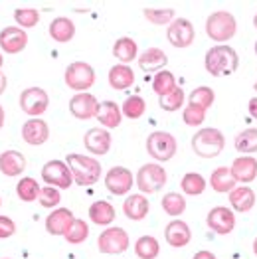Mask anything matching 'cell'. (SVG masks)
Returning <instances> with one entry per match:
<instances>
[{
	"mask_svg": "<svg viewBox=\"0 0 257 259\" xmlns=\"http://www.w3.org/2000/svg\"><path fill=\"white\" fill-rule=\"evenodd\" d=\"M204 67L214 77L232 75V73H236V69L239 67L237 52L232 46H228V44H218V46L208 50L206 60H204Z\"/></svg>",
	"mask_w": 257,
	"mask_h": 259,
	"instance_id": "cell-1",
	"label": "cell"
},
{
	"mask_svg": "<svg viewBox=\"0 0 257 259\" xmlns=\"http://www.w3.org/2000/svg\"><path fill=\"white\" fill-rule=\"evenodd\" d=\"M65 164L71 170L73 182L79 184V186H91L101 178V164L93 156L71 152V154H67Z\"/></svg>",
	"mask_w": 257,
	"mask_h": 259,
	"instance_id": "cell-2",
	"label": "cell"
},
{
	"mask_svg": "<svg viewBox=\"0 0 257 259\" xmlns=\"http://www.w3.org/2000/svg\"><path fill=\"white\" fill-rule=\"evenodd\" d=\"M224 147H226L224 133L214 127L200 129L192 137V149L200 158H216L224 152Z\"/></svg>",
	"mask_w": 257,
	"mask_h": 259,
	"instance_id": "cell-3",
	"label": "cell"
},
{
	"mask_svg": "<svg viewBox=\"0 0 257 259\" xmlns=\"http://www.w3.org/2000/svg\"><path fill=\"white\" fill-rule=\"evenodd\" d=\"M236 32L237 22L232 12L218 10V12H212L206 20V34L214 42H230L236 36Z\"/></svg>",
	"mask_w": 257,
	"mask_h": 259,
	"instance_id": "cell-4",
	"label": "cell"
},
{
	"mask_svg": "<svg viewBox=\"0 0 257 259\" xmlns=\"http://www.w3.org/2000/svg\"><path fill=\"white\" fill-rule=\"evenodd\" d=\"M166 170L156 164V162H149V164H143L137 172V186L143 194H156L164 184H166Z\"/></svg>",
	"mask_w": 257,
	"mask_h": 259,
	"instance_id": "cell-5",
	"label": "cell"
},
{
	"mask_svg": "<svg viewBox=\"0 0 257 259\" xmlns=\"http://www.w3.org/2000/svg\"><path fill=\"white\" fill-rule=\"evenodd\" d=\"M176 151H178V143H176V139L172 137L170 133L154 131L152 135H149V139H147V152L154 160L166 162V160L174 158Z\"/></svg>",
	"mask_w": 257,
	"mask_h": 259,
	"instance_id": "cell-6",
	"label": "cell"
},
{
	"mask_svg": "<svg viewBox=\"0 0 257 259\" xmlns=\"http://www.w3.org/2000/svg\"><path fill=\"white\" fill-rule=\"evenodd\" d=\"M65 83L77 93H87L95 83V71L87 62H73L65 67Z\"/></svg>",
	"mask_w": 257,
	"mask_h": 259,
	"instance_id": "cell-7",
	"label": "cell"
},
{
	"mask_svg": "<svg viewBox=\"0 0 257 259\" xmlns=\"http://www.w3.org/2000/svg\"><path fill=\"white\" fill-rule=\"evenodd\" d=\"M128 234L123 228H107L105 232H101V236L97 238V249L101 253H107V255H117V253H123L127 251L128 247Z\"/></svg>",
	"mask_w": 257,
	"mask_h": 259,
	"instance_id": "cell-8",
	"label": "cell"
},
{
	"mask_svg": "<svg viewBox=\"0 0 257 259\" xmlns=\"http://www.w3.org/2000/svg\"><path fill=\"white\" fill-rule=\"evenodd\" d=\"M48 105H50V97L42 87H28L20 93V109L32 119L44 115L48 111Z\"/></svg>",
	"mask_w": 257,
	"mask_h": 259,
	"instance_id": "cell-9",
	"label": "cell"
},
{
	"mask_svg": "<svg viewBox=\"0 0 257 259\" xmlns=\"http://www.w3.org/2000/svg\"><path fill=\"white\" fill-rule=\"evenodd\" d=\"M42 180L48 186H54L58 190L60 188H69L73 184L71 170L64 160H48L42 168Z\"/></svg>",
	"mask_w": 257,
	"mask_h": 259,
	"instance_id": "cell-10",
	"label": "cell"
},
{
	"mask_svg": "<svg viewBox=\"0 0 257 259\" xmlns=\"http://www.w3.org/2000/svg\"><path fill=\"white\" fill-rule=\"evenodd\" d=\"M206 224L208 228L220 234V236H228L234 232L236 228V214L232 208H226V206H216L208 212V218H206Z\"/></svg>",
	"mask_w": 257,
	"mask_h": 259,
	"instance_id": "cell-11",
	"label": "cell"
},
{
	"mask_svg": "<svg viewBox=\"0 0 257 259\" xmlns=\"http://www.w3.org/2000/svg\"><path fill=\"white\" fill-rule=\"evenodd\" d=\"M105 186L111 194L115 196H125L131 192V188L135 186V176L131 174L128 168L125 166H113L107 174H105Z\"/></svg>",
	"mask_w": 257,
	"mask_h": 259,
	"instance_id": "cell-12",
	"label": "cell"
},
{
	"mask_svg": "<svg viewBox=\"0 0 257 259\" xmlns=\"http://www.w3.org/2000/svg\"><path fill=\"white\" fill-rule=\"evenodd\" d=\"M166 38L174 48L192 46L194 38H196V30H194L192 22L186 20V18H174V22L166 28Z\"/></svg>",
	"mask_w": 257,
	"mask_h": 259,
	"instance_id": "cell-13",
	"label": "cell"
},
{
	"mask_svg": "<svg viewBox=\"0 0 257 259\" xmlns=\"http://www.w3.org/2000/svg\"><path fill=\"white\" fill-rule=\"evenodd\" d=\"M97 111H99V101L89 91L87 93H75L69 101V113L75 119L87 121L91 117H97Z\"/></svg>",
	"mask_w": 257,
	"mask_h": 259,
	"instance_id": "cell-14",
	"label": "cell"
},
{
	"mask_svg": "<svg viewBox=\"0 0 257 259\" xmlns=\"http://www.w3.org/2000/svg\"><path fill=\"white\" fill-rule=\"evenodd\" d=\"M28 44V34L18 26H8L0 32V48L4 54H20Z\"/></svg>",
	"mask_w": 257,
	"mask_h": 259,
	"instance_id": "cell-15",
	"label": "cell"
},
{
	"mask_svg": "<svg viewBox=\"0 0 257 259\" xmlns=\"http://www.w3.org/2000/svg\"><path fill=\"white\" fill-rule=\"evenodd\" d=\"M75 222L73 212L67 208H56L50 216L46 218V232L50 236H65L71 224Z\"/></svg>",
	"mask_w": 257,
	"mask_h": 259,
	"instance_id": "cell-16",
	"label": "cell"
},
{
	"mask_svg": "<svg viewBox=\"0 0 257 259\" xmlns=\"http://www.w3.org/2000/svg\"><path fill=\"white\" fill-rule=\"evenodd\" d=\"M22 139L32 145V147H40L44 145L48 139H50V127L48 123L42 119H28L24 125H22Z\"/></svg>",
	"mask_w": 257,
	"mask_h": 259,
	"instance_id": "cell-17",
	"label": "cell"
},
{
	"mask_svg": "<svg viewBox=\"0 0 257 259\" xmlns=\"http://www.w3.org/2000/svg\"><path fill=\"white\" fill-rule=\"evenodd\" d=\"M83 145L91 154H97V156L107 154L111 151V135L107 129L93 127L83 135Z\"/></svg>",
	"mask_w": 257,
	"mask_h": 259,
	"instance_id": "cell-18",
	"label": "cell"
},
{
	"mask_svg": "<svg viewBox=\"0 0 257 259\" xmlns=\"http://www.w3.org/2000/svg\"><path fill=\"white\" fill-rule=\"evenodd\" d=\"M232 174L236 178V182L241 184H249L257 178V158L255 156H237L236 160L232 162Z\"/></svg>",
	"mask_w": 257,
	"mask_h": 259,
	"instance_id": "cell-19",
	"label": "cell"
},
{
	"mask_svg": "<svg viewBox=\"0 0 257 259\" xmlns=\"http://www.w3.org/2000/svg\"><path fill=\"white\" fill-rule=\"evenodd\" d=\"M164 239L170 247H186L192 239V232L186 222L182 220H172L170 224L164 228Z\"/></svg>",
	"mask_w": 257,
	"mask_h": 259,
	"instance_id": "cell-20",
	"label": "cell"
},
{
	"mask_svg": "<svg viewBox=\"0 0 257 259\" xmlns=\"http://www.w3.org/2000/svg\"><path fill=\"white\" fill-rule=\"evenodd\" d=\"M166 64H168V58L160 48H149L139 56V67L147 73H154V71L158 73L166 67Z\"/></svg>",
	"mask_w": 257,
	"mask_h": 259,
	"instance_id": "cell-21",
	"label": "cell"
},
{
	"mask_svg": "<svg viewBox=\"0 0 257 259\" xmlns=\"http://www.w3.org/2000/svg\"><path fill=\"white\" fill-rule=\"evenodd\" d=\"M26 170V156L18 151H6L0 154V172L4 176H20Z\"/></svg>",
	"mask_w": 257,
	"mask_h": 259,
	"instance_id": "cell-22",
	"label": "cell"
},
{
	"mask_svg": "<svg viewBox=\"0 0 257 259\" xmlns=\"http://www.w3.org/2000/svg\"><path fill=\"white\" fill-rule=\"evenodd\" d=\"M255 192L249 186H236L230 192V206H232V210H236L239 214L249 212L255 206Z\"/></svg>",
	"mask_w": 257,
	"mask_h": 259,
	"instance_id": "cell-23",
	"label": "cell"
},
{
	"mask_svg": "<svg viewBox=\"0 0 257 259\" xmlns=\"http://www.w3.org/2000/svg\"><path fill=\"white\" fill-rule=\"evenodd\" d=\"M210 186L218 194H230L237 186L236 178L232 174V168L230 166H218L210 176Z\"/></svg>",
	"mask_w": 257,
	"mask_h": 259,
	"instance_id": "cell-24",
	"label": "cell"
},
{
	"mask_svg": "<svg viewBox=\"0 0 257 259\" xmlns=\"http://www.w3.org/2000/svg\"><path fill=\"white\" fill-rule=\"evenodd\" d=\"M149 200H147V196L143 194H131L123 202V212H125V216L128 220H133V222H141L143 218H147L149 214Z\"/></svg>",
	"mask_w": 257,
	"mask_h": 259,
	"instance_id": "cell-25",
	"label": "cell"
},
{
	"mask_svg": "<svg viewBox=\"0 0 257 259\" xmlns=\"http://www.w3.org/2000/svg\"><path fill=\"white\" fill-rule=\"evenodd\" d=\"M97 121L105 129H117L121 125V121H123V111L115 101H103V103H99Z\"/></svg>",
	"mask_w": 257,
	"mask_h": 259,
	"instance_id": "cell-26",
	"label": "cell"
},
{
	"mask_svg": "<svg viewBox=\"0 0 257 259\" xmlns=\"http://www.w3.org/2000/svg\"><path fill=\"white\" fill-rule=\"evenodd\" d=\"M48 32H50V36H52L54 42L67 44L71 42L73 36H75V24L69 20V18H65V16H60V18L52 20Z\"/></svg>",
	"mask_w": 257,
	"mask_h": 259,
	"instance_id": "cell-27",
	"label": "cell"
},
{
	"mask_svg": "<svg viewBox=\"0 0 257 259\" xmlns=\"http://www.w3.org/2000/svg\"><path fill=\"white\" fill-rule=\"evenodd\" d=\"M135 83V71L128 65H113L109 69V85L117 91H125Z\"/></svg>",
	"mask_w": 257,
	"mask_h": 259,
	"instance_id": "cell-28",
	"label": "cell"
},
{
	"mask_svg": "<svg viewBox=\"0 0 257 259\" xmlns=\"http://www.w3.org/2000/svg\"><path fill=\"white\" fill-rule=\"evenodd\" d=\"M115 218H117L115 208L105 200H97L89 206V220L97 226H111L115 222Z\"/></svg>",
	"mask_w": 257,
	"mask_h": 259,
	"instance_id": "cell-29",
	"label": "cell"
},
{
	"mask_svg": "<svg viewBox=\"0 0 257 259\" xmlns=\"http://www.w3.org/2000/svg\"><path fill=\"white\" fill-rule=\"evenodd\" d=\"M113 56L121 62L123 65L131 64L133 60H139V48H137V42L128 36H123L119 38L115 46H113Z\"/></svg>",
	"mask_w": 257,
	"mask_h": 259,
	"instance_id": "cell-30",
	"label": "cell"
},
{
	"mask_svg": "<svg viewBox=\"0 0 257 259\" xmlns=\"http://www.w3.org/2000/svg\"><path fill=\"white\" fill-rule=\"evenodd\" d=\"M135 253L141 259H156L160 253L158 239L154 236H141L135 241Z\"/></svg>",
	"mask_w": 257,
	"mask_h": 259,
	"instance_id": "cell-31",
	"label": "cell"
},
{
	"mask_svg": "<svg viewBox=\"0 0 257 259\" xmlns=\"http://www.w3.org/2000/svg\"><path fill=\"white\" fill-rule=\"evenodd\" d=\"M206 178L202 176L200 172H188L182 176V180H180V188H182V192L186 196H200L204 194V190H206Z\"/></svg>",
	"mask_w": 257,
	"mask_h": 259,
	"instance_id": "cell-32",
	"label": "cell"
},
{
	"mask_svg": "<svg viewBox=\"0 0 257 259\" xmlns=\"http://www.w3.org/2000/svg\"><path fill=\"white\" fill-rule=\"evenodd\" d=\"M236 145V151L245 154V156H251L253 152H257V129H245L241 131L234 141Z\"/></svg>",
	"mask_w": 257,
	"mask_h": 259,
	"instance_id": "cell-33",
	"label": "cell"
},
{
	"mask_svg": "<svg viewBox=\"0 0 257 259\" xmlns=\"http://www.w3.org/2000/svg\"><path fill=\"white\" fill-rule=\"evenodd\" d=\"M176 87H178L176 85V79H174V75H172L168 69H162V71L154 73V79H152V91H154L158 97L168 95V93H172Z\"/></svg>",
	"mask_w": 257,
	"mask_h": 259,
	"instance_id": "cell-34",
	"label": "cell"
},
{
	"mask_svg": "<svg viewBox=\"0 0 257 259\" xmlns=\"http://www.w3.org/2000/svg\"><path fill=\"white\" fill-rule=\"evenodd\" d=\"M40 184L36 182V178H30V176H24L20 178V182L16 184V194L22 202H34L40 198Z\"/></svg>",
	"mask_w": 257,
	"mask_h": 259,
	"instance_id": "cell-35",
	"label": "cell"
},
{
	"mask_svg": "<svg viewBox=\"0 0 257 259\" xmlns=\"http://www.w3.org/2000/svg\"><path fill=\"white\" fill-rule=\"evenodd\" d=\"M162 210L168 214V216H182L184 210H186V198L178 192H168V194L162 196Z\"/></svg>",
	"mask_w": 257,
	"mask_h": 259,
	"instance_id": "cell-36",
	"label": "cell"
},
{
	"mask_svg": "<svg viewBox=\"0 0 257 259\" xmlns=\"http://www.w3.org/2000/svg\"><path fill=\"white\" fill-rule=\"evenodd\" d=\"M214 101H216L214 89H212V87H206V85L196 87L192 93L188 95V103H190V105H198V107L206 109V111L214 105Z\"/></svg>",
	"mask_w": 257,
	"mask_h": 259,
	"instance_id": "cell-37",
	"label": "cell"
},
{
	"mask_svg": "<svg viewBox=\"0 0 257 259\" xmlns=\"http://www.w3.org/2000/svg\"><path fill=\"white\" fill-rule=\"evenodd\" d=\"M123 115L131 119V121H135V119H141L143 115H145V111H147V101L141 97V95H131L125 99V103H123Z\"/></svg>",
	"mask_w": 257,
	"mask_h": 259,
	"instance_id": "cell-38",
	"label": "cell"
},
{
	"mask_svg": "<svg viewBox=\"0 0 257 259\" xmlns=\"http://www.w3.org/2000/svg\"><path fill=\"white\" fill-rule=\"evenodd\" d=\"M145 18L154 26H170L174 22L172 8H145Z\"/></svg>",
	"mask_w": 257,
	"mask_h": 259,
	"instance_id": "cell-39",
	"label": "cell"
},
{
	"mask_svg": "<svg viewBox=\"0 0 257 259\" xmlns=\"http://www.w3.org/2000/svg\"><path fill=\"white\" fill-rule=\"evenodd\" d=\"M184 99H186V95H184V89L182 87H176L172 93L168 95H164V97H158V105L162 111H178V109L184 105Z\"/></svg>",
	"mask_w": 257,
	"mask_h": 259,
	"instance_id": "cell-40",
	"label": "cell"
},
{
	"mask_svg": "<svg viewBox=\"0 0 257 259\" xmlns=\"http://www.w3.org/2000/svg\"><path fill=\"white\" fill-rule=\"evenodd\" d=\"M64 238H65V241L71 243V245H79V243H83V241L89 238V226H87L83 220H75Z\"/></svg>",
	"mask_w": 257,
	"mask_h": 259,
	"instance_id": "cell-41",
	"label": "cell"
},
{
	"mask_svg": "<svg viewBox=\"0 0 257 259\" xmlns=\"http://www.w3.org/2000/svg\"><path fill=\"white\" fill-rule=\"evenodd\" d=\"M14 20L22 30L24 28H34L40 22V12L36 8H18V10H14Z\"/></svg>",
	"mask_w": 257,
	"mask_h": 259,
	"instance_id": "cell-42",
	"label": "cell"
},
{
	"mask_svg": "<svg viewBox=\"0 0 257 259\" xmlns=\"http://www.w3.org/2000/svg\"><path fill=\"white\" fill-rule=\"evenodd\" d=\"M182 121L188 125V127H200L204 121H206V109L198 107V105H186L182 111Z\"/></svg>",
	"mask_w": 257,
	"mask_h": 259,
	"instance_id": "cell-43",
	"label": "cell"
},
{
	"mask_svg": "<svg viewBox=\"0 0 257 259\" xmlns=\"http://www.w3.org/2000/svg\"><path fill=\"white\" fill-rule=\"evenodd\" d=\"M38 202L42 204L44 208H56V206L62 202V194H60V190L54 188V186H44L42 190H40Z\"/></svg>",
	"mask_w": 257,
	"mask_h": 259,
	"instance_id": "cell-44",
	"label": "cell"
},
{
	"mask_svg": "<svg viewBox=\"0 0 257 259\" xmlns=\"http://www.w3.org/2000/svg\"><path fill=\"white\" fill-rule=\"evenodd\" d=\"M16 234V224L8 216H0V239L12 238Z\"/></svg>",
	"mask_w": 257,
	"mask_h": 259,
	"instance_id": "cell-45",
	"label": "cell"
},
{
	"mask_svg": "<svg viewBox=\"0 0 257 259\" xmlns=\"http://www.w3.org/2000/svg\"><path fill=\"white\" fill-rule=\"evenodd\" d=\"M247 111H249V115H251V117H253V119L257 121V97H251V99H249Z\"/></svg>",
	"mask_w": 257,
	"mask_h": 259,
	"instance_id": "cell-46",
	"label": "cell"
},
{
	"mask_svg": "<svg viewBox=\"0 0 257 259\" xmlns=\"http://www.w3.org/2000/svg\"><path fill=\"white\" fill-rule=\"evenodd\" d=\"M192 259H218L212 253V251H206V249H202V251H198V253H194V257Z\"/></svg>",
	"mask_w": 257,
	"mask_h": 259,
	"instance_id": "cell-47",
	"label": "cell"
},
{
	"mask_svg": "<svg viewBox=\"0 0 257 259\" xmlns=\"http://www.w3.org/2000/svg\"><path fill=\"white\" fill-rule=\"evenodd\" d=\"M6 83H8V81H6V75H4V73H0V95L6 91Z\"/></svg>",
	"mask_w": 257,
	"mask_h": 259,
	"instance_id": "cell-48",
	"label": "cell"
},
{
	"mask_svg": "<svg viewBox=\"0 0 257 259\" xmlns=\"http://www.w3.org/2000/svg\"><path fill=\"white\" fill-rule=\"evenodd\" d=\"M2 125H4V109L0 105V129H2Z\"/></svg>",
	"mask_w": 257,
	"mask_h": 259,
	"instance_id": "cell-49",
	"label": "cell"
},
{
	"mask_svg": "<svg viewBox=\"0 0 257 259\" xmlns=\"http://www.w3.org/2000/svg\"><path fill=\"white\" fill-rule=\"evenodd\" d=\"M253 253H255V255H257V238L253 239Z\"/></svg>",
	"mask_w": 257,
	"mask_h": 259,
	"instance_id": "cell-50",
	"label": "cell"
},
{
	"mask_svg": "<svg viewBox=\"0 0 257 259\" xmlns=\"http://www.w3.org/2000/svg\"><path fill=\"white\" fill-rule=\"evenodd\" d=\"M2 64H4V58H2V54H0V69H2Z\"/></svg>",
	"mask_w": 257,
	"mask_h": 259,
	"instance_id": "cell-51",
	"label": "cell"
},
{
	"mask_svg": "<svg viewBox=\"0 0 257 259\" xmlns=\"http://www.w3.org/2000/svg\"><path fill=\"white\" fill-rule=\"evenodd\" d=\"M253 26H255V28H257V14H255V16H253Z\"/></svg>",
	"mask_w": 257,
	"mask_h": 259,
	"instance_id": "cell-52",
	"label": "cell"
},
{
	"mask_svg": "<svg viewBox=\"0 0 257 259\" xmlns=\"http://www.w3.org/2000/svg\"><path fill=\"white\" fill-rule=\"evenodd\" d=\"M255 54H257V42H255Z\"/></svg>",
	"mask_w": 257,
	"mask_h": 259,
	"instance_id": "cell-53",
	"label": "cell"
},
{
	"mask_svg": "<svg viewBox=\"0 0 257 259\" xmlns=\"http://www.w3.org/2000/svg\"><path fill=\"white\" fill-rule=\"evenodd\" d=\"M255 91H257V81H255Z\"/></svg>",
	"mask_w": 257,
	"mask_h": 259,
	"instance_id": "cell-54",
	"label": "cell"
},
{
	"mask_svg": "<svg viewBox=\"0 0 257 259\" xmlns=\"http://www.w3.org/2000/svg\"><path fill=\"white\" fill-rule=\"evenodd\" d=\"M2 259H10V257H2Z\"/></svg>",
	"mask_w": 257,
	"mask_h": 259,
	"instance_id": "cell-55",
	"label": "cell"
},
{
	"mask_svg": "<svg viewBox=\"0 0 257 259\" xmlns=\"http://www.w3.org/2000/svg\"><path fill=\"white\" fill-rule=\"evenodd\" d=\"M0 206H2V202H0Z\"/></svg>",
	"mask_w": 257,
	"mask_h": 259,
	"instance_id": "cell-56",
	"label": "cell"
}]
</instances>
